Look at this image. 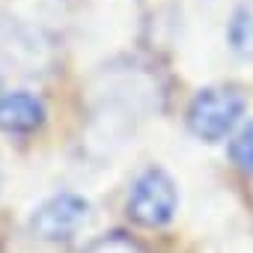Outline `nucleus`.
I'll use <instances>...</instances> for the list:
<instances>
[{
  "label": "nucleus",
  "instance_id": "1",
  "mask_svg": "<svg viewBox=\"0 0 253 253\" xmlns=\"http://www.w3.org/2000/svg\"><path fill=\"white\" fill-rule=\"evenodd\" d=\"M244 116V92L232 84H214L200 89L188 107V128L206 143H217L232 134Z\"/></svg>",
  "mask_w": 253,
  "mask_h": 253
},
{
  "label": "nucleus",
  "instance_id": "2",
  "mask_svg": "<svg viewBox=\"0 0 253 253\" xmlns=\"http://www.w3.org/2000/svg\"><path fill=\"white\" fill-rule=\"evenodd\" d=\"M176 206H179L176 182L164 170L149 167L134 179L128 194V217L137 220L140 226H152V229L167 226L176 214Z\"/></svg>",
  "mask_w": 253,
  "mask_h": 253
},
{
  "label": "nucleus",
  "instance_id": "3",
  "mask_svg": "<svg viewBox=\"0 0 253 253\" xmlns=\"http://www.w3.org/2000/svg\"><path fill=\"white\" fill-rule=\"evenodd\" d=\"M89 214V203L78 194H57L51 200H45L33 217H30V229L36 238L42 241H69Z\"/></svg>",
  "mask_w": 253,
  "mask_h": 253
},
{
  "label": "nucleus",
  "instance_id": "4",
  "mask_svg": "<svg viewBox=\"0 0 253 253\" xmlns=\"http://www.w3.org/2000/svg\"><path fill=\"white\" fill-rule=\"evenodd\" d=\"M45 122V104L30 92L0 95V131L6 134H33Z\"/></svg>",
  "mask_w": 253,
  "mask_h": 253
},
{
  "label": "nucleus",
  "instance_id": "5",
  "mask_svg": "<svg viewBox=\"0 0 253 253\" xmlns=\"http://www.w3.org/2000/svg\"><path fill=\"white\" fill-rule=\"evenodd\" d=\"M226 45L238 60L253 63V0L235 6V12L229 15L226 24Z\"/></svg>",
  "mask_w": 253,
  "mask_h": 253
},
{
  "label": "nucleus",
  "instance_id": "6",
  "mask_svg": "<svg viewBox=\"0 0 253 253\" xmlns=\"http://www.w3.org/2000/svg\"><path fill=\"white\" fill-rule=\"evenodd\" d=\"M229 158H232V164H235L238 170H244V173L253 176V119H250L247 125H241V131L232 137V143H229Z\"/></svg>",
  "mask_w": 253,
  "mask_h": 253
},
{
  "label": "nucleus",
  "instance_id": "7",
  "mask_svg": "<svg viewBox=\"0 0 253 253\" xmlns=\"http://www.w3.org/2000/svg\"><path fill=\"white\" fill-rule=\"evenodd\" d=\"M84 253H146V250H143L140 241H134L131 235H125V232H110V235L95 238Z\"/></svg>",
  "mask_w": 253,
  "mask_h": 253
}]
</instances>
